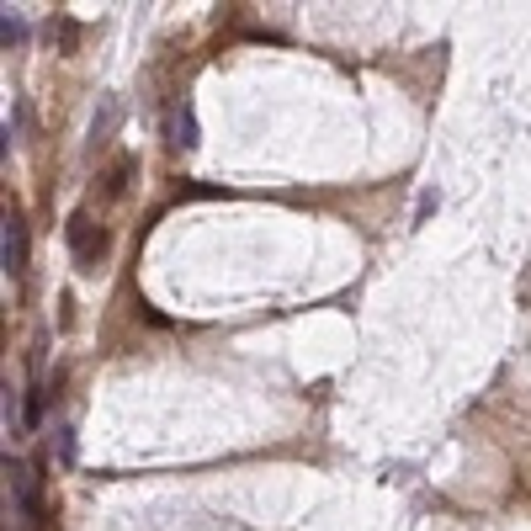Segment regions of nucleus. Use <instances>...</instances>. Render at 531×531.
<instances>
[{"label":"nucleus","mask_w":531,"mask_h":531,"mask_svg":"<svg viewBox=\"0 0 531 531\" xmlns=\"http://www.w3.org/2000/svg\"><path fill=\"white\" fill-rule=\"evenodd\" d=\"M133 165H138L133 154H117V160H112V170L101 176V181H106L101 191H106V197H122V186H128V176H133Z\"/></svg>","instance_id":"obj_4"},{"label":"nucleus","mask_w":531,"mask_h":531,"mask_svg":"<svg viewBox=\"0 0 531 531\" xmlns=\"http://www.w3.org/2000/svg\"><path fill=\"white\" fill-rule=\"evenodd\" d=\"M176 144H186V149L197 144V117H191V112H181V117H176Z\"/></svg>","instance_id":"obj_6"},{"label":"nucleus","mask_w":531,"mask_h":531,"mask_svg":"<svg viewBox=\"0 0 531 531\" xmlns=\"http://www.w3.org/2000/svg\"><path fill=\"white\" fill-rule=\"evenodd\" d=\"M0 43H5V48L27 43V21H21V11H11V5H5V16H0Z\"/></svg>","instance_id":"obj_5"},{"label":"nucleus","mask_w":531,"mask_h":531,"mask_svg":"<svg viewBox=\"0 0 531 531\" xmlns=\"http://www.w3.org/2000/svg\"><path fill=\"white\" fill-rule=\"evenodd\" d=\"M69 250H74V266H80V271H96V261L106 255V234H101L85 213H74V218H69Z\"/></svg>","instance_id":"obj_1"},{"label":"nucleus","mask_w":531,"mask_h":531,"mask_svg":"<svg viewBox=\"0 0 531 531\" xmlns=\"http://www.w3.org/2000/svg\"><path fill=\"white\" fill-rule=\"evenodd\" d=\"M0 266H5V277L27 271V223L16 213H5V229H0Z\"/></svg>","instance_id":"obj_2"},{"label":"nucleus","mask_w":531,"mask_h":531,"mask_svg":"<svg viewBox=\"0 0 531 531\" xmlns=\"http://www.w3.org/2000/svg\"><path fill=\"white\" fill-rule=\"evenodd\" d=\"M117 117H122V101H117V96H101V112L90 117V144H106L112 128H117Z\"/></svg>","instance_id":"obj_3"}]
</instances>
